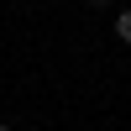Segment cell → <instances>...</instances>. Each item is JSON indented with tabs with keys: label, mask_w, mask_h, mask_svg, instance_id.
<instances>
[{
	"label": "cell",
	"mask_w": 131,
	"mask_h": 131,
	"mask_svg": "<svg viewBox=\"0 0 131 131\" xmlns=\"http://www.w3.org/2000/svg\"><path fill=\"white\" fill-rule=\"evenodd\" d=\"M115 37L131 47V10H121V16H115Z\"/></svg>",
	"instance_id": "1"
},
{
	"label": "cell",
	"mask_w": 131,
	"mask_h": 131,
	"mask_svg": "<svg viewBox=\"0 0 131 131\" xmlns=\"http://www.w3.org/2000/svg\"><path fill=\"white\" fill-rule=\"evenodd\" d=\"M105 5H110V0H89V10H105Z\"/></svg>",
	"instance_id": "2"
},
{
	"label": "cell",
	"mask_w": 131,
	"mask_h": 131,
	"mask_svg": "<svg viewBox=\"0 0 131 131\" xmlns=\"http://www.w3.org/2000/svg\"><path fill=\"white\" fill-rule=\"evenodd\" d=\"M0 131H10V126H0Z\"/></svg>",
	"instance_id": "3"
}]
</instances>
